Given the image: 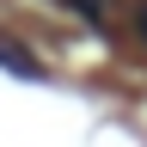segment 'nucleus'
Here are the masks:
<instances>
[{
    "mask_svg": "<svg viewBox=\"0 0 147 147\" xmlns=\"http://www.w3.org/2000/svg\"><path fill=\"white\" fill-rule=\"evenodd\" d=\"M141 31H147V12H141Z\"/></svg>",
    "mask_w": 147,
    "mask_h": 147,
    "instance_id": "7ed1b4c3",
    "label": "nucleus"
},
{
    "mask_svg": "<svg viewBox=\"0 0 147 147\" xmlns=\"http://www.w3.org/2000/svg\"><path fill=\"white\" fill-rule=\"evenodd\" d=\"M61 6H74V12H86V18H98V0H61Z\"/></svg>",
    "mask_w": 147,
    "mask_h": 147,
    "instance_id": "f03ea898",
    "label": "nucleus"
},
{
    "mask_svg": "<svg viewBox=\"0 0 147 147\" xmlns=\"http://www.w3.org/2000/svg\"><path fill=\"white\" fill-rule=\"evenodd\" d=\"M0 61H6V67H18V74H31V80L43 74V67L31 61V55H18V43H0Z\"/></svg>",
    "mask_w": 147,
    "mask_h": 147,
    "instance_id": "f257e3e1",
    "label": "nucleus"
}]
</instances>
